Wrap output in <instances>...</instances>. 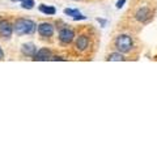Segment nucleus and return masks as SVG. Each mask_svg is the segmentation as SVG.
Here are the masks:
<instances>
[{"label":"nucleus","instance_id":"obj_11","mask_svg":"<svg viewBox=\"0 0 157 157\" xmlns=\"http://www.w3.org/2000/svg\"><path fill=\"white\" fill-rule=\"evenodd\" d=\"M123 59L124 58L122 55V52H113L107 56V60H110V62H122Z\"/></svg>","mask_w":157,"mask_h":157},{"label":"nucleus","instance_id":"obj_8","mask_svg":"<svg viewBox=\"0 0 157 157\" xmlns=\"http://www.w3.org/2000/svg\"><path fill=\"white\" fill-rule=\"evenodd\" d=\"M89 46V38L86 36H80L76 39V48L78 51H84Z\"/></svg>","mask_w":157,"mask_h":157},{"label":"nucleus","instance_id":"obj_3","mask_svg":"<svg viewBox=\"0 0 157 157\" xmlns=\"http://www.w3.org/2000/svg\"><path fill=\"white\" fill-rule=\"evenodd\" d=\"M73 38H75V32L70 28H63L60 33H59V39H60V42L64 43V45L71 43L73 41Z\"/></svg>","mask_w":157,"mask_h":157},{"label":"nucleus","instance_id":"obj_10","mask_svg":"<svg viewBox=\"0 0 157 157\" xmlns=\"http://www.w3.org/2000/svg\"><path fill=\"white\" fill-rule=\"evenodd\" d=\"M39 11L42 13L47 14V16H52V14L56 13V9L54 7H50V6H45V4H42V6H39Z\"/></svg>","mask_w":157,"mask_h":157},{"label":"nucleus","instance_id":"obj_4","mask_svg":"<svg viewBox=\"0 0 157 157\" xmlns=\"http://www.w3.org/2000/svg\"><path fill=\"white\" fill-rule=\"evenodd\" d=\"M151 17H152V12H151V9L147 8V7L140 8L139 11L136 12V14H135V18L139 22H147V21H149Z\"/></svg>","mask_w":157,"mask_h":157},{"label":"nucleus","instance_id":"obj_6","mask_svg":"<svg viewBox=\"0 0 157 157\" xmlns=\"http://www.w3.org/2000/svg\"><path fill=\"white\" fill-rule=\"evenodd\" d=\"M13 33V26L9 24L6 20L0 21V36L4 37V38H9Z\"/></svg>","mask_w":157,"mask_h":157},{"label":"nucleus","instance_id":"obj_2","mask_svg":"<svg viewBox=\"0 0 157 157\" xmlns=\"http://www.w3.org/2000/svg\"><path fill=\"white\" fill-rule=\"evenodd\" d=\"M132 46H134V42H132V38L127 34H121L119 37L115 39V47L117 50L122 52V54H127L131 51Z\"/></svg>","mask_w":157,"mask_h":157},{"label":"nucleus","instance_id":"obj_14","mask_svg":"<svg viewBox=\"0 0 157 157\" xmlns=\"http://www.w3.org/2000/svg\"><path fill=\"white\" fill-rule=\"evenodd\" d=\"M124 3H126V0H118L117 2V8H122L124 6Z\"/></svg>","mask_w":157,"mask_h":157},{"label":"nucleus","instance_id":"obj_9","mask_svg":"<svg viewBox=\"0 0 157 157\" xmlns=\"http://www.w3.org/2000/svg\"><path fill=\"white\" fill-rule=\"evenodd\" d=\"M21 51L26 56H34L37 52V47L34 43H25V45L21 46Z\"/></svg>","mask_w":157,"mask_h":157},{"label":"nucleus","instance_id":"obj_15","mask_svg":"<svg viewBox=\"0 0 157 157\" xmlns=\"http://www.w3.org/2000/svg\"><path fill=\"white\" fill-rule=\"evenodd\" d=\"M85 18H86V17H85V16H82V14H80V13L76 14V16L73 17V20H85Z\"/></svg>","mask_w":157,"mask_h":157},{"label":"nucleus","instance_id":"obj_17","mask_svg":"<svg viewBox=\"0 0 157 157\" xmlns=\"http://www.w3.org/2000/svg\"><path fill=\"white\" fill-rule=\"evenodd\" d=\"M3 58H4V52H3V50H2V48H0V60H2Z\"/></svg>","mask_w":157,"mask_h":157},{"label":"nucleus","instance_id":"obj_1","mask_svg":"<svg viewBox=\"0 0 157 157\" xmlns=\"http://www.w3.org/2000/svg\"><path fill=\"white\" fill-rule=\"evenodd\" d=\"M37 25L36 22L28 18H18L16 20L13 25V30L16 32L17 36H25V34H32L36 32Z\"/></svg>","mask_w":157,"mask_h":157},{"label":"nucleus","instance_id":"obj_13","mask_svg":"<svg viewBox=\"0 0 157 157\" xmlns=\"http://www.w3.org/2000/svg\"><path fill=\"white\" fill-rule=\"evenodd\" d=\"M64 13H66V14H68V16H72V17H75L76 14H78V11H77V9L66 8V9H64Z\"/></svg>","mask_w":157,"mask_h":157},{"label":"nucleus","instance_id":"obj_7","mask_svg":"<svg viewBox=\"0 0 157 157\" xmlns=\"http://www.w3.org/2000/svg\"><path fill=\"white\" fill-rule=\"evenodd\" d=\"M34 60L38 62H46V60H51V51L48 48H41L36 52V55L33 56Z\"/></svg>","mask_w":157,"mask_h":157},{"label":"nucleus","instance_id":"obj_12","mask_svg":"<svg viewBox=\"0 0 157 157\" xmlns=\"http://www.w3.org/2000/svg\"><path fill=\"white\" fill-rule=\"evenodd\" d=\"M11 2H21V7L25 9H32L34 7V0H11Z\"/></svg>","mask_w":157,"mask_h":157},{"label":"nucleus","instance_id":"obj_16","mask_svg":"<svg viewBox=\"0 0 157 157\" xmlns=\"http://www.w3.org/2000/svg\"><path fill=\"white\" fill-rule=\"evenodd\" d=\"M51 60H64V59L60 56H54V58H51Z\"/></svg>","mask_w":157,"mask_h":157},{"label":"nucleus","instance_id":"obj_5","mask_svg":"<svg viewBox=\"0 0 157 157\" xmlns=\"http://www.w3.org/2000/svg\"><path fill=\"white\" fill-rule=\"evenodd\" d=\"M38 33L42 37H51L54 34V25L50 22H42L38 25Z\"/></svg>","mask_w":157,"mask_h":157}]
</instances>
